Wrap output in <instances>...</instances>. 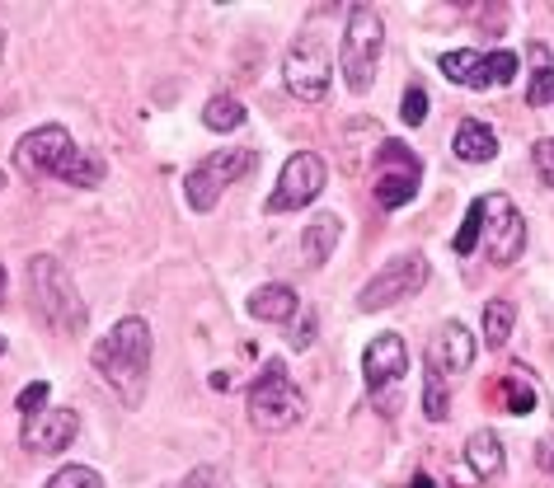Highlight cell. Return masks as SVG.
Masks as SVG:
<instances>
[{
	"label": "cell",
	"instance_id": "74e56055",
	"mask_svg": "<svg viewBox=\"0 0 554 488\" xmlns=\"http://www.w3.org/2000/svg\"><path fill=\"white\" fill-rule=\"evenodd\" d=\"M0 357H5V338H0Z\"/></svg>",
	"mask_w": 554,
	"mask_h": 488
},
{
	"label": "cell",
	"instance_id": "4fadbf2b",
	"mask_svg": "<svg viewBox=\"0 0 554 488\" xmlns=\"http://www.w3.org/2000/svg\"><path fill=\"white\" fill-rule=\"evenodd\" d=\"M80 437L76 409H43L38 418H24V451L29 456H62Z\"/></svg>",
	"mask_w": 554,
	"mask_h": 488
},
{
	"label": "cell",
	"instance_id": "d6a6232c",
	"mask_svg": "<svg viewBox=\"0 0 554 488\" xmlns=\"http://www.w3.org/2000/svg\"><path fill=\"white\" fill-rule=\"evenodd\" d=\"M536 169H540V179L554 188V137L536 141Z\"/></svg>",
	"mask_w": 554,
	"mask_h": 488
},
{
	"label": "cell",
	"instance_id": "5bb4252c",
	"mask_svg": "<svg viewBox=\"0 0 554 488\" xmlns=\"http://www.w3.org/2000/svg\"><path fill=\"white\" fill-rule=\"evenodd\" d=\"M470 362H475V334L461 320H447L442 329H432L428 366L437 376H461V371H470Z\"/></svg>",
	"mask_w": 554,
	"mask_h": 488
},
{
	"label": "cell",
	"instance_id": "f35d334b",
	"mask_svg": "<svg viewBox=\"0 0 554 488\" xmlns=\"http://www.w3.org/2000/svg\"><path fill=\"white\" fill-rule=\"evenodd\" d=\"M0 188H5V169H0Z\"/></svg>",
	"mask_w": 554,
	"mask_h": 488
},
{
	"label": "cell",
	"instance_id": "484cf974",
	"mask_svg": "<svg viewBox=\"0 0 554 488\" xmlns=\"http://www.w3.org/2000/svg\"><path fill=\"white\" fill-rule=\"evenodd\" d=\"M376 169H423V160H418L404 141H381V151H376Z\"/></svg>",
	"mask_w": 554,
	"mask_h": 488
},
{
	"label": "cell",
	"instance_id": "44dd1931",
	"mask_svg": "<svg viewBox=\"0 0 554 488\" xmlns=\"http://www.w3.org/2000/svg\"><path fill=\"white\" fill-rule=\"evenodd\" d=\"M512 320H517V315H512L508 301L484 305V343H489V348H503V343L512 338Z\"/></svg>",
	"mask_w": 554,
	"mask_h": 488
},
{
	"label": "cell",
	"instance_id": "5b68a950",
	"mask_svg": "<svg viewBox=\"0 0 554 488\" xmlns=\"http://www.w3.org/2000/svg\"><path fill=\"white\" fill-rule=\"evenodd\" d=\"M381 47H385V24L376 10H353L348 29L339 43V61H343V80L353 94H367L376 85V66H381Z\"/></svg>",
	"mask_w": 554,
	"mask_h": 488
},
{
	"label": "cell",
	"instance_id": "e575fe53",
	"mask_svg": "<svg viewBox=\"0 0 554 488\" xmlns=\"http://www.w3.org/2000/svg\"><path fill=\"white\" fill-rule=\"evenodd\" d=\"M207 385H212V390H226V385H231V376H226V371H212V381H207Z\"/></svg>",
	"mask_w": 554,
	"mask_h": 488
},
{
	"label": "cell",
	"instance_id": "83f0119b",
	"mask_svg": "<svg viewBox=\"0 0 554 488\" xmlns=\"http://www.w3.org/2000/svg\"><path fill=\"white\" fill-rule=\"evenodd\" d=\"M179 488H235L231 474L216 470V465H198V470H188L184 479H179Z\"/></svg>",
	"mask_w": 554,
	"mask_h": 488
},
{
	"label": "cell",
	"instance_id": "30bf717a",
	"mask_svg": "<svg viewBox=\"0 0 554 488\" xmlns=\"http://www.w3.org/2000/svg\"><path fill=\"white\" fill-rule=\"evenodd\" d=\"M324 183H329V169H324V160L315 151H296L287 165H282V174H277V188L268 193V207L263 212H296V207H310V202L324 193Z\"/></svg>",
	"mask_w": 554,
	"mask_h": 488
},
{
	"label": "cell",
	"instance_id": "9c48e42d",
	"mask_svg": "<svg viewBox=\"0 0 554 488\" xmlns=\"http://www.w3.org/2000/svg\"><path fill=\"white\" fill-rule=\"evenodd\" d=\"M282 76H287V90H292L301 104H320L324 94H329V43H324L315 29H306L287 47Z\"/></svg>",
	"mask_w": 554,
	"mask_h": 488
},
{
	"label": "cell",
	"instance_id": "7c38bea8",
	"mask_svg": "<svg viewBox=\"0 0 554 488\" xmlns=\"http://www.w3.org/2000/svg\"><path fill=\"white\" fill-rule=\"evenodd\" d=\"M80 155V146L71 141L62 122H43L33 127L24 141H15V169L19 174H57L62 179L66 165Z\"/></svg>",
	"mask_w": 554,
	"mask_h": 488
},
{
	"label": "cell",
	"instance_id": "f546056e",
	"mask_svg": "<svg viewBox=\"0 0 554 488\" xmlns=\"http://www.w3.org/2000/svg\"><path fill=\"white\" fill-rule=\"evenodd\" d=\"M526 104L531 108L554 104V66H540L536 76H531V85H526Z\"/></svg>",
	"mask_w": 554,
	"mask_h": 488
},
{
	"label": "cell",
	"instance_id": "ac0fdd59",
	"mask_svg": "<svg viewBox=\"0 0 554 488\" xmlns=\"http://www.w3.org/2000/svg\"><path fill=\"white\" fill-rule=\"evenodd\" d=\"M451 151L461 155L465 165H489L493 155H498V137H493L489 122L465 118L461 127H456V141H451Z\"/></svg>",
	"mask_w": 554,
	"mask_h": 488
},
{
	"label": "cell",
	"instance_id": "ba28073f",
	"mask_svg": "<svg viewBox=\"0 0 554 488\" xmlns=\"http://www.w3.org/2000/svg\"><path fill=\"white\" fill-rule=\"evenodd\" d=\"M442 76L451 85H465V90H498V85H512L517 71H522V57L517 52H470V47H456L447 57L437 61Z\"/></svg>",
	"mask_w": 554,
	"mask_h": 488
},
{
	"label": "cell",
	"instance_id": "9a60e30c",
	"mask_svg": "<svg viewBox=\"0 0 554 488\" xmlns=\"http://www.w3.org/2000/svg\"><path fill=\"white\" fill-rule=\"evenodd\" d=\"M339 235H343L339 216L320 212L306 230H301V263H306V268H324V263H329V254L339 249Z\"/></svg>",
	"mask_w": 554,
	"mask_h": 488
},
{
	"label": "cell",
	"instance_id": "2e32d148",
	"mask_svg": "<svg viewBox=\"0 0 554 488\" xmlns=\"http://www.w3.org/2000/svg\"><path fill=\"white\" fill-rule=\"evenodd\" d=\"M249 315H254V320H268V324L296 320V315H301V296H296V287H287V282H263V287L249 296Z\"/></svg>",
	"mask_w": 554,
	"mask_h": 488
},
{
	"label": "cell",
	"instance_id": "d6986e66",
	"mask_svg": "<svg viewBox=\"0 0 554 488\" xmlns=\"http://www.w3.org/2000/svg\"><path fill=\"white\" fill-rule=\"evenodd\" d=\"M465 465L475 470V479H493V474H503L508 456H503V442H498V432H489V427L470 432V442H465Z\"/></svg>",
	"mask_w": 554,
	"mask_h": 488
},
{
	"label": "cell",
	"instance_id": "d590c367",
	"mask_svg": "<svg viewBox=\"0 0 554 488\" xmlns=\"http://www.w3.org/2000/svg\"><path fill=\"white\" fill-rule=\"evenodd\" d=\"M409 488H437V484H432L428 474H418V479H414V484H409Z\"/></svg>",
	"mask_w": 554,
	"mask_h": 488
},
{
	"label": "cell",
	"instance_id": "4dcf8cb0",
	"mask_svg": "<svg viewBox=\"0 0 554 488\" xmlns=\"http://www.w3.org/2000/svg\"><path fill=\"white\" fill-rule=\"evenodd\" d=\"M400 118L409 122V127H423V118H428V94H423V90H404Z\"/></svg>",
	"mask_w": 554,
	"mask_h": 488
},
{
	"label": "cell",
	"instance_id": "d4e9b609",
	"mask_svg": "<svg viewBox=\"0 0 554 488\" xmlns=\"http://www.w3.org/2000/svg\"><path fill=\"white\" fill-rule=\"evenodd\" d=\"M43 488H104V479H99V470H90V465H66V470H57Z\"/></svg>",
	"mask_w": 554,
	"mask_h": 488
},
{
	"label": "cell",
	"instance_id": "4316f807",
	"mask_svg": "<svg viewBox=\"0 0 554 488\" xmlns=\"http://www.w3.org/2000/svg\"><path fill=\"white\" fill-rule=\"evenodd\" d=\"M503 390H508V413L526 418V413L536 409V390H531V381H526V376H508V381H503Z\"/></svg>",
	"mask_w": 554,
	"mask_h": 488
},
{
	"label": "cell",
	"instance_id": "8992f818",
	"mask_svg": "<svg viewBox=\"0 0 554 488\" xmlns=\"http://www.w3.org/2000/svg\"><path fill=\"white\" fill-rule=\"evenodd\" d=\"M249 169H254V151H245V146H231V151H216V155H207V160H198V165L184 174L188 207H193V212H212L216 202H221V193H226L235 179H245Z\"/></svg>",
	"mask_w": 554,
	"mask_h": 488
},
{
	"label": "cell",
	"instance_id": "ffe728a7",
	"mask_svg": "<svg viewBox=\"0 0 554 488\" xmlns=\"http://www.w3.org/2000/svg\"><path fill=\"white\" fill-rule=\"evenodd\" d=\"M202 122H207L212 132H235V127L245 122V104L231 99V94H216V99H207V108H202Z\"/></svg>",
	"mask_w": 554,
	"mask_h": 488
},
{
	"label": "cell",
	"instance_id": "f1b7e54d",
	"mask_svg": "<svg viewBox=\"0 0 554 488\" xmlns=\"http://www.w3.org/2000/svg\"><path fill=\"white\" fill-rule=\"evenodd\" d=\"M47 395H52V385H47V381H33V385H24V390H19L15 409L24 413V418H38V413L47 409Z\"/></svg>",
	"mask_w": 554,
	"mask_h": 488
},
{
	"label": "cell",
	"instance_id": "52a82bcc",
	"mask_svg": "<svg viewBox=\"0 0 554 488\" xmlns=\"http://www.w3.org/2000/svg\"><path fill=\"white\" fill-rule=\"evenodd\" d=\"M428 277H432L428 259H423L418 249H409V254H400V259L385 263L381 273H376L367 287L357 291V310H367V315L390 310V305H400V301H409V296H418Z\"/></svg>",
	"mask_w": 554,
	"mask_h": 488
},
{
	"label": "cell",
	"instance_id": "3957f363",
	"mask_svg": "<svg viewBox=\"0 0 554 488\" xmlns=\"http://www.w3.org/2000/svg\"><path fill=\"white\" fill-rule=\"evenodd\" d=\"M301 418H306V399L296 390L292 371H287L282 357H268L254 385H249V423L259 432H287Z\"/></svg>",
	"mask_w": 554,
	"mask_h": 488
},
{
	"label": "cell",
	"instance_id": "836d02e7",
	"mask_svg": "<svg viewBox=\"0 0 554 488\" xmlns=\"http://www.w3.org/2000/svg\"><path fill=\"white\" fill-rule=\"evenodd\" d=\"M536 456H540V470H545V474L554 479V442H540V451H536Z\"/></svg>",
	"mask_w": 554,
	"mask_h": 488
},
{
	"label": "cell",
	"instance_id": "e0dca14e",
	"mask_svg": "<svg viewBox=\"0 0 554 488\" xmlns=\"http://www.w3.org/2000/svg\"><path fill=\"white\" fill-rule=\"evenodd\" d=\"M418 179H423V169H381L371 183V198L381 202L385 212H400L404 202H414Z\"/></svg>",
	"mask_w": 554,
	"mask_h": 488
},
{
	"label": "cell",
	"instance_id": "8fae6325",
	"mask_svg": "<svg viewBox=\"0 0 554 488\" xmlns=\"http://www.w3.org/2000/svg\"><path fill=\"white\" fill-rule=\"evenodd\" d=\"M479 207H484V249H489V263L512 268V263L522 259V249H526L522 212L512 207L508 193H484Z\"/></svg>",
	"mask_w": 554,
	"mask_h": 488
},
{
	"label": "cell",
	"instance_id": "1f68e13d",
	"mask_svg": "<svg viewBox=\"0 0 554 488\" xmlns=\"http://www.w3.org/2000/svg\"><path fill=\"white\" fill-rule=\"evenodd\" d=\"M315 329H320V315H315V310H301V315H296V329H292V348L306 352L310 343H315Z\"/></svg>",
	"mask_w": 554,
	"mask_h": 488
},
{
	"label": "cell",
	"instance_id": "277c9868",
	"mask_svg": "<svg viewBox=\"0 0 554 488\" xmlns=\"http://www.w3.org/2000/svg\"><path fill=\"white\" fill-rule=\"evenodd\" d=\"M362 376H367V395L371 409L381 418H395L400 413V385L409 376V348H404L400 334H376L362 352Z\"/></svg>",
	"mask_w": 554,
	"mask_h": 488
},
{
	"label": "cell",
	"instance_id": "8d00e7d4",
	"mask_svg": "<svg viewBox=\"0 0 554 488\" xmlns=\"http://www.w3.org/2000/svg\"><path fill=\"white\" fill-rule=\"evenodd\" d=\"M0 296H5V268H0Z\"/></svg>",
	"mask_w": 554,
	"mask_h": 488
},
{
	"label": "cell",
	"instance_id": "603a6c76",
	"mask_svg": "<svg viewBox=\"0 0 554 488\" xmlns=\"http://www.w3.org/2000/svg\"><path fill=\"white\" fill-rule=\"evenodd\" d=\"M423 413H428L432 423H442L451 413V399H447V385H442V376L428 366V381H423Z\"/></svg>",
	"mask_w": 554,
	"mask_h": 488
},
{
	"label": "cell",
	"instance_id": "ab89813d",
	"mask_svg": "<svg viewBox=\"0 0 554 488\" xmlns=\"http://www.w3.org/2000/svg\"><path fill=\"white\" fill-rule=\"evenodd\" d=\"M0 47H5V33H0Z\"/></svg>",
	"mask_w": 554,
	"mask_h": 488
},
{
	"label": "cell",
	"instance_id": "7a4b0ae2",
	"mask_svg": "<svg viewBox=\"0 0 554 488\" xmlns=\"http://www.w3.org/2000/svg\"><path fill=\"white\" fill-rule=\"evenodd\" d=\"M29 296H33V305H38V315H43L57 334H80L85 320H90L76 282L66 277V268L52 259V254H33L29 259Z\"/></svg>",
	"mask_w": 554,
	"mask_h": 488
},
{
	"label": "cell",
	"instance_id": "cb8c5ba5",
	"mask_svg": "<svg viewBox=\"0 0 554 488\" xmlns=\"http://www.w3.org/2000/svg\"><path fill=\"white\" fill-rule=\"evenodd\" d=\"M479 235H484V207H479V198H475L470 212H465V221H461V230H456V254H475Z\"/></svg>",
	"mask_w": 554,
	"mask_h": 488
},
{
	"label": "cell",
	"instance_id": "6da1fadb",
	"mask_svg": "<svg viewBox=\"0 0 554 488\" xmlns=\"http://www.w3.org/2000/svg\"><path fill=\"white\" fill-rule=\"evenodd\" d=\"M151 352H155V338H151V324L141 315H127L108 329L99 343H94V371L113 385V395L123 399L127 409H137L146 399V385H151Z\"/></svg>",
	"mask_w": 554,
	"mask_h": 488
},
{
	"label": "cell",
	"instance_id": "7402d4cb",
	"mask_svg": "<svg viewBox=\"0 0 554 488\" xmlns=\"http://www.w3.org/2000/svg\"><path fill=\"white\" fill-rule=\"evenodd\" d=\"M104 174H108V165L99 160V155L80 151L76 160L66 165V174H62V179H66V183H76V188H99V183H104Z\"/></svg>",
	"mask_w": 554,
	"mask_h": 488
}]
</instances>
